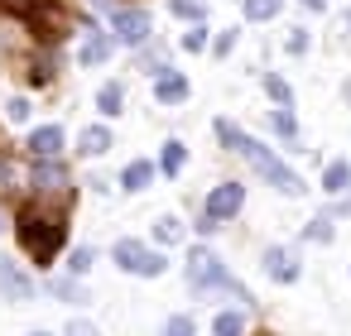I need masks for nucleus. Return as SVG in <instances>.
I'll use <instances>...</instances> for the list:
<instances>
[{"instance_id": "obj_7", "label": "nucleus", "mask_w": 351, "mask_h": 336, "mask_svg": "<svg viewBox=\"0 0 351 336\" xmlns=\"http://www.w3.org/2000/svg\"><path fill=\"white\" fill-rule=\"evenodd\" d=\"M68 168L58 159H39L34 164V197H68Z\"/></svg>"}, {"instance_id": "obj_26", "label": "nucleus", "mask_w": 351, "mask_h": 336, "mask_svg": "<svg viewBox=\"0 0 351 336\" xmlns=\"http://www.w3.org/2000/svg\"><path fill=\"white\" fill-rule=\"evenodd\" d=\"M173 15H188V20H197V15H202V5H197V0H173Z\"/></svg>"}, {"instance_id": "obj_16", "label": "nucleus", "mask_w": 351, "mask_h": 336, "mask_svg": "<svg viewBox=\"0 0 351 336\" xmlns=\"http://www.w3.org/2000/svg\"><path fill=\"white\" fill-rule=\"evenodd\" d=\"M212 331H217V336H241V331H245V317H241V312H217Z\"/></svg>"}, {"instance_id": "obj_18", "label": "nucleus", "mask_w": 351, "mask_h": 336, "mask_svg": "<svg viewBox=\"0 0 351 336\" xmlns=\"http://www.w3.org/2000/svg\"><path fill=\"white\" fill-rule=\"evenodd\" d=\"M154 235H159L164 245H178V240H183V221H178V216H164V221L154 226Z\"/></svg>"}, {"instance_id": "obj_2", "label": "nucleus", "mask_w": 351, "mask_h": 336, "mask_svg": "<svg viewBox=\"0 0 351 336\" xmlns=\"http://www.w3.org/2000/svg\"><path fill=\"white\" fill-rule=\"evenodd\" d=\"M217 140L226 144V149H236V154H245L250 164H255V173L265 178V183H274L284 197H298L303 192V178L293 173V168H284L260 140H250V135H241V125H231V120H217Z\"/></svg>"}, {"instance_id": "obj_21", "label": "nucleus", "mask_w": 351, "mask_h": 336, "mask_svg": "<svg viewBox=\"0 0 351 336\" xmlns=\"http://www.w3.org/2000/svg\"><path fill=\"white\" fill-rule=\"evenodd\" d=\"M245 15L250 20H274L279 15V0H245Z\"/></svg>"}, {"instance_id": "obj_11", "label": "nucleus", "mask_w": 351, "mask_h": 336, "mask_svg": "<svg viewBox=\"0 0 351 336\" xmlns=\"http://www.w3.org/2000/svg\"><path fill=\"white\" fill-rule=\"evenodd\" d=\"M29 149H34L39 159H58V149H63V130H58V125H39V130L29 135Z\"/></svg>"}, {"instance_id": "obj_25", "label": "nucleus", "mask_w": 351, "mask_h": 336, "mask_svg": "<svg viewBox=\"0 0 351 336\" xmlns=\"http://www.w3.org/2000/svg\"><path fill=\"white\" fill-rule=\"evenodd\" d=\"M68 269H73V274H87V269H92V250H73Z\"/></svg>"}, {"instance_id": "obj_34", "label": "nucleus", "mask_w": 351, "mask_h": 336, "mask_svg": "<svg viewBox=\"0 0 351 336\" xmlns=\"http://www.w3.org/2000/svg\"><path fill=\"white\" fill-rule=\"evenodd\" d=\"M303 49H308V34H303V29H298V34H293V39H289V53H303Z\"/></svg>"}, {"instance_id": "obj_32", "label": "nucleus", "mask_w": 351, "mask_h": 336, "mask_svg": "<svg viewBox=\"0 0 351 336\" xmlns=\"http://www.w3.org/2000/svg\"><path fill=\"white\" fill-rule=\"evenodd\" d=\"M236 49V29H226V34H217V53H231Z\"/></svg>"}, {"instance_id": "obj_36", "label": "nucleus", "mask_w": 351, "mask_h": 336, "mask_svg": "<svg viewBox=\"0 0 351 336\" xmlns=\"http://www.w3.org/2000/svg\"><path fill=\"white\" fill-rule=\"evenodd\" d=\"M29 336H49V331H29Z\"/></svg>"}, {"instance_id": "obj_12", "label": "nucleus", "mask_w": 351, "mask_h": 336, "mask_svg": "<svg viewBox=\"0 0 351 336\" xmlns=\"http://www.w3.org/2000/svg\"><path fill=\"white\" fill-rule=\"evenodd\" d=\"M77 149H82L87 159H97V154H106V149H111V130H106V125H87V130L77 135Z\"/></svg>"}, {"instance_id": "obj_33", "label": "nucleus", "mask_w": 351, "mask_h": 336, "mask_svg": "<svg viewBox=\"0 0 351 336\" xmlns=\"http://www.w3.org/2000/svg\"><path fill=\"white\" fill-rule=\"evenodd\" d=\"M10 183H15V168H10L5 154H0V188H10Z\"/></svg>"}, {"instance_id": "obj_1", "label": "nucleus", "mask_w": 351, "mask_h": 336, "mask_svg": "<svg viewBox=\"0 0 351 336\" xmlns=\"http://www.w3.org/2000/svg\"><path fill=\"white\" fill-rule=\"evenodd\" d=\"M15 235H20V245H25V255H29L34 264H53V255H58L63 240H68V216H63V207L34 202V207L20 211Z\"/></svg>"}, {"instance_id": "obj_9", "label": "nucleus", "mask_w": 351, "mask_h": 336, "mask_svg": "<svg viewBox=\"0 0 351 336\" xmlns=\"http://www.w3.org/2000/svg\"><path fill=\"white\" fill-rule=\"evenodd\" d=\"M111 29L121 34V44H145L149 39V15L145 10H111Z\"/></svg>"}, {"instance_id": "obj_35", "label": "nucleus", "mask_w": 351, "mask_h": 336, "mask_svg": "<svg viewBox=\"0 0 351 336\" xmlns=\"http://www.w3.org/2000/svg\"><path fill=\"white\" fill-rule=\"evenodd\" d=\"M5 5H10V10H29V5H34V0H5Z\"/></svg>"}, {"instance_id": "obj_31", "label": "nucleus", "mask_w": 351, "mask_h": 336, "mask_svg": "<svg viewBox=\"0 0 351 336\" xmlns=\"http://www.w3.org/2000/svg\"><path fill=\"white\" fill-rule=\"evenodd\" d=\"M68 336H101L92 322H68Z\"/></svg>"}, {"instance_id": "obj_24", "label": "nucleus", "mask_w": 351, "mask_h": 336, "mask_svg": "<svg viewBox=\"0 0 351 336\" xmlns=\"http://www.w3.org/2000/svg\"><path fill=\"white\" fill-rule=\"evenodd\" d=\"M308 240H332V221H327V216H317V221L308 226Z\"/></svg>"}, {"instance_id": "obj_37", "label": "nucleus", "mask_w": 351, "mask_h": 336, "mask_svg": "<svg viewBox=\"0 0 351 336\" xmlns=\"http://www.w3.org/2000/svg\"><path fill=\"white\" fill-rule=\"evenodd\" d=\"M346 25H351V15H346Z\"/></svg>"}, {"instance_id": "obj_17", "label": "nucleus", "mask_w": 351, "mask_h": 336, "mask_svg": "<svg viewBox=\"0 0 351 336\" xmlns=\"http://www.w3.org/2000/svg\"><path fill=\"white\" fill-rule=\"evenodd\" d=\"M183 159H188V149H183L178 140H169V144H164V159H159V168H164V173H178V168H183Z\"/></svg>"}, {"instance_id": "obj_5", "label": "nucleus", "mask_w": 351, "mask_h": 336, "mask_svg": "<svg viewBox=\"0 0 351 336\" xmlns=\"http://www.w3.org/2000/svg\"><path fill=\"white\" fill-rule=\"evenodd\" d=\"M29 25H34V34L44 44H53L63 34V25H68V10L58 5V0H34V5H29Z\"/></svg>"}, {"instance_id": "obj_19", "label": "nucleus", "mask_w": 351, "mask_h": 336, "mask_svg": "<svg viewBox=\"0 0 351 336\" xmlns=\"http://www.w3.org/2000/svg\"><path fill=\"white\" fill-rule=\"evenodd\" d=\"M49 288H53V298H63V302H87V293H82L73 279H53Z\"/></svg>"}, {"instance_id": "obj_10", "label": "nucleus", "mask_w": 351, "mask_h": 336, "mask_svg": "<svg viewBox=\"0 0 351 336\" xmlns=\"http://www.w3.org/2000/svg\"><path fill=\"white\" fill-rule=\"evenodd\" d=\"M265 274H269L274 283H293V279H298V255L284 250V245H269V250H265Z\"/></svg>"}, {"instance_id": "obj_3", "label": "nucleus", "mask_w": 351, "mask_h": 336, "mask_svg": "<svg viewBox=\"0 0 351 336\" xmlns=\"http://www.w3.org/2000/svg\"><path fill=\"white\" fill-rule=\"evenodd\" d=\"M188 288H197V293H212V288H231V293H245V288H236V279L226 274V264L207 250V245H197V250H188ZM250 298V293H245Z\"/></svg>"}, {"instance_id": "obj_6", "label": "nucleus", "mask_w": 351, "mask_h": 336, "mask_svg": "<svg viewBox=\"0 0 351 336\" xmlns=\"http://www.w3.org/2000/svg\"><path fill=\"white\" fill-rule=\"evenodd\" d=\"M241 202H245V188H241V183H217L212 197H207V221H212V226L231 221V216L241 211Z\"/></svg>"}, {"instance_id": "obj_28", "label": "nucleus", "mask_w": 351, "mask_h": 336, "mask_svg": "<svg viewBox=\"0 0 351 336\" xmlns=\"http://www.w3.org/2000/svg\"><path fill=\"white\" fill-rule=\"evenodd\" d=\"M265 87H269V96H274V101H279V106H284V101H289V87H284V82H279V77H265Z\"/></svg>"}, {"instance_id": "obj_20", "label": "nucleus", "mask_w": 351, "mask_h": 336, "mask_svg": "<svg viewBox=\"0 0 351 336\" xmlns=\"http://www.w3.org/2000/svg\"><path fill=\"white\" fill-rule=\"evenodd\" d=\"M106 53H111V44L97 34V39H87V44H82V53H77V58H82V63H101Z\"/></svg>"}, {"instance_id": "obj_30", "label": "nucleus", "mask_w": 351, "mask_h": 336, "mask_svg": "<svg viewBox=\"0 0 351 336\" xmlns=\"http://www.w3.org/2000/svg\"><path fill=\"white\" fill-rule=\"evenodd\" d=\"M274 130H279V135H293V116H289V111H274Z\"/></svg>"}, {"instance_id": "obj_13", "label": "nucleus", "mask_w": 351, "mask_h": 336, "mask_svg": "<svg viewBox=\"0 0 351 336\" xmlns=\"http://www.w3.org/2000/svg\"><path fill=\"white\" fill-rule=\"evenodd\" d=\"M154 96H159L164 106L183 101V96H188V77H183V73H164V77H159V87H154Z\"/></svg>"}, {"instance_id": "obj_4", "label": "nucleus", "mask_w": 351, "mask_h": 336, "mask_svg": "<svg viewBox=\"0 0 351 336\" xmlns=\"http://www.w3.org/2000/svg\"><path fill=\"white\" fill-rule=\"evenodd\" d=\"M116 264H121L125 274H140V279L164 274V259H159L149 245H140V240H121V245H116Z\"/></svg>"}, {"instance_id": "obj_8", "label": "nucleus", "mask_w": 351, "mask_h": 336, "mask_svg": "<svg viewBox=\"0 0 351 336\" xmlns=\"http://www.w3.org/2000/svg\"><path fill=\"white\" fill-rule=\"evenodd\" d=\"M0 298L5 302H29L34 298V279L15 259H0Z\"/></svg>"}, {"instance_id": "obj_14", "label": "nucleus", "mask_w": 351, "mask_h": 336, "mask_svg": "<svg viewBox=\"0 0 351 336\" xmlns=\"http://www.w3.org/2000/svg\"><path fill=\"white\" fill-rule=\"evenodd\" d=\"M149 183H154V164H149V159H135V164L121 173V188H125V192H140V188H149Z\"/></svg>"}, {"instance_id": "obj_29", "label": "nucleus", "mask_w": 351, "mask_h": 336, "mask_svg": "<svg viewBox=\"0 0 351 336\" xmlns=\"http://www.w3.org/2000/svg\"><path fill=\"white\" fill-rule=\"evenodd\" d=\"M5 116H10V120H29V101H20V96H15V101L5 106Z\"/></svg>"}, {"instance_id": "obj_27", "label": "nucleus", "mask_w": 351, "mask_h": 336, "mask_svg": "<svg viewBox=\"0 0 351 336\" xmlns=\"http://www.w3.org/2000/svg\"><path fill=\"white\" fill-rule=\"evenodd\" d=\"M202 44H207V34H202V29H188V34H183V49H188V53H197Z\"/></svg>"}, {"instance_id": "obj_23", "label": "nucleus", "mask_w": 351, "mask_h": 336, "mask_svg": "<svg viewBox=\"0 0 351 336\" xmlns=\"http://www.w3.org/2000/svg\"><path fill=\"white\" fill-rule=\"evenodd\" d=\"M97 101H101V111H106V116H116V111H121V87H116V82H111V87H101V96H97Z\"/></svg>"}, {"instance_id": "obj_22", "label": "nucleus", "mask_w": 351, "mask_h": 336, "mask_svg": "<svg viewBox=\"0 0 351 336\" xmlns=\"http://www.w3.org/2000/svg\"><path fill=\"white\" fill-rule=\"evenodd\" d=\"M164 336H197V326H193V317H188V312H178V317H169V322H164Z\"/></svg>"}, {"instance_id": "obj_15", "label": "nucleus", "mask_w": 351, "mask_h": 336, "mask_svg": "<svg viewBox=\"0 0 351 336\" xmlns=\"http://www.w3.org/2000/svg\"><path fill=\"white\" fill-rule=\"evenodd\" d=\"M322 188H327V192H346V188H351V168H346V164H327Z\"/></svg>"}]
</instances>
